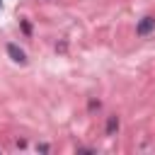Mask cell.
Masks as SVG:
<instances>
[{
	"label": "cell",
	"instance_id": "6da1fadb",
	"mask_svg": "<svg viewBox=\"0 0 155 155\" xmlns=\"http://www.w3.org/2000/svg\"><path fill=\"white\" fill-rule=\"evenodd\" d=\"M150 31H155V17H153V15H145L143 19H138L136 34H138V36H148Z\"/></svg>",
	"mask_w": 155,
	"mask_h": 155
},
{
	"label": "cell",
	"instance_id": "7a4b0ae2",
	"mask_svg": "<svg viewBox=\"0 0 155 155\" xmlns=\"http://www.w3.org/2000/svg\"><path fill=\"white\" fill-rule=\"evenodd\" d=\"M7 56H10L15 63H19V65H24V63H27V53H24L17 44H7Z\"/></svg>",
	"mask_w": 155,
	"mask_h": 155
},
{
	"label": "cell",
	"instance_id": "3957f363",
	"mask_svg": "<svg viewBox=\"0 0 155 155\" xmlns=\"http://www.w3.org/2000/svg\"><path fill=\"white\" fill-rule=\"evenodd\" d=\"M116 131H119V116L111 114V116L107 119V136H114Z\"/></svg>",
	"mask_w": 155,
	"mask_h": 155
},
{
	"label": "cell",
	"instance_id": "277c9868",
	"mask_svg": "<svg viewBox=\"0 0 155 155\" xmlns=\"http://www.w3.org/2000/svg\"><path fill=\"white\" fill-rule=\"evenodd\" d=\"M19 24H22V31H24V34L29 36V34H31V27H29V22H27V19H22Z\"/></svg>",
	"mask_w": 155,
	"mask_h": 155
},
{
	"label": "cell",
	"instance_id": "5b68a950",
	"mask_svg": "<svg viewBox=\"0 0 155 155\" xmlns=\"http://www.w3.org/2000/svg\"><path fill=\"white\" fill-rule=\"evenodd\" d=\"M0 2H2V0H0Z\"/></svg>",
	"mask_w": 155,
	"mask_h": 155
}]
</instances>
